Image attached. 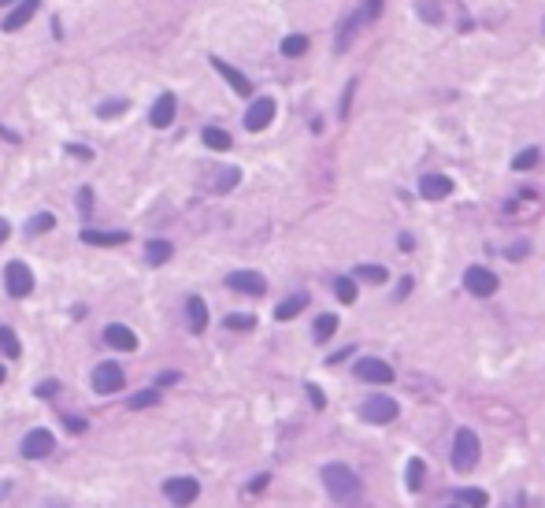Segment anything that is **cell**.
<instances>
[{
	"mask_svg": "<svg viewBox=\"0 0 545 508\" xmlns=\"http://www.w3.org/2000/svg\"><path fill=\"white\" fill-rule=\"evenodd\" d=\"M271 119H275V101L271 96H256L249 104V112H245V126H249L252 134H260L263 126H271Z\"/></svg>",
	"mask_w": 545,
	"mask_h": 508,
	"instance_id": "obj_10",
	"label": "cell"
},
{
	"mask_svg": "<svg viewBox=\"0 0 545 508\" xmlns=\"http://www.w3.org/2000/svg\"><path fill=\"white\" fill-rule=\"evenodd\" d=\"M56 226V215H49V212H37L34 219L26 223V234H45V230H52Z\"/></svg>",
	"mask_w": 545,
	"mask_h": 508,
	"instance_id": "obj_27",
	"label": "cell"
},
{
	"mask_svg": "<svg viewBox=\"0 0 545 508\" xmlns=\"http://www.w3.org/2000/svg\"><path fill=\"white\" fill-rule=\"evenodd\" d=\"M0 382H4V367H0Z\"/></svg>",
	"mask_w": 545,
	"mask_h": 508,
	"instance_id": "obj_45",
	"label": "cell"
},
{
	"mask_svg": "<svg viewBox=\"0 0 545 508\" xmlns=\"http://www.w3.org/2000/svg\"><path fill=\"white\" fill-rule=\"evenodd\" d=\"M145 256H148V264H153V267L167 264V260H171V242H164V237H153V242L145 245Z\"/></svg>",
	"mask_w": 545,
	"mask_h": 508,
	"instance_id": "obj_20",
	"label": "cell"
},
{
	"mask_svg": "<svg viewBox=\"0 0 545 508\" xmlns=\"http://www.w3.org/2000/svg\"><path fill=\"white\" fill-rule=\"evenodd\" d=\"M4 286L12 297H30V289H34V271L23 264V260H12L4 267Z\"/></svg>",
	"mask_w": 545,
	"mask_h": 508,
	"instance_id": "obj_5",
	"label": "cell"
},
{
	"mask_svg": "<svg viewBox=\"0 0 545 508\" xmlns=\"http://www.w3.org/2000/svg\"><path fill=\"white\" fill-rule=\"evenodd\" d=\"M12 237V226H8V219H0V242H8Z\"/></svg>",
	"mask_w": 545,
	"mask_h": 508,
	"instance_id": "obj_41",
	"label": "cell"
},
{
	"mask_svg": "<svg viewBox=\"0 0 545 508\" xmlns=\"http://www.w3.org/2000/svg\"><path fill=\"white\" fill-rule=\"evenodd\" d=\"M352 375H356L360 382H375V386L393 382V367L386 360H379V356H360L356 367H352Z\"/></svg>",
	"mask_w": 545,
	"mask_h": 508,
	"instance_id": "obj_4",
	"label": "cell"
},
{
	"mask_svg": "<svg viewBox=\"0 0 545 508\" xmlns=\"http://www.w3.org/2000/svg\"><path fill=\"white\" fill-rule=\"evenodd\" d=\"M263 486H267V475H260V479H252V486H249V490L256 493V490H263Z\"/></svg>",
	"mask_w": 545,
	"mask_h": 508,
	"instance_id": "obj_43",
	"label": "cell"
},
{
	"mask_svg": "<svg viewBox=\"0 0 545 508\" xmlns=\"http://www.w3.org/2000/svg\"><path fill=\"white\" fill-rule=\"evenodd\" d=\"M171 382H178L175 371H164V375H159V386H171Z\"/></svg>",
	"mask_w": 545,
	"mask_h": 508,
	"instance_id": "obj_40",
	"label": "cell"
},
{
	"mask_svg": "<svg viewBox=\"0 0 545 508\" xmlns=\"http://www.w3.org/2000/svg\"><path fill=\"white\" fill-rule=\"evenodd\" d=\"M186 316H189V330L193 334H205V327H208V305L200 297H189L186 300Z\"/></svg>",
	"mask_w": 545,
	"mask_h": 508,
	"instance_id": "obj_18",
	"label": "cell"
},
{
	"mask_svg": "<svg viewBox=\"0 0 545 508\" xmlns=\"http://www.w3.org/2000/svg\"><path fill=\"white\" fill-rule=\"evenodd\" d=\"M205 145L211 149V153H227V149H230V134L219 130V126H208V130H205Z\"/></svg>",
	"mask_w": 545,
	"mask_h": 508,
	"instance_id": "obj_24",
	"label": "cell"
},
{
	"mask_svg": "<svg viewBox=\"0 0 545 508\" xmlns=\"http://www.w3.org/2000/svg\"><path fill=\"white\" fill-rule=\"evenodd\" d=\"M534 164H538V149H523V153L512 160V171H530Z\"/></svg>",
	"mask_w": 545,
	"mask_h": 508,
	"instance_id": "obj_31",
	"label": "cell"
},
{
	"mask_svg": "<svg viewBox=\"0 0 545 508\" xmlns=\"http://www.w3.org/2000/svg\"><path fill=\"white\" fill-rule=\"evenodd\" d=\"M67 153L78 156V160H93V149L89 145H67Z\"/></svg>",
	"mask_w": 545,
	"mask_h": 508,
	"instance_id": "obj_35",
	"label": "cell"
},
{
	"mask_svg": "<svg viewBox=\"0 0 545 508\" xmlns=\"http://www.w3.org/2000/svg\"><path fill=\"white\" fill-rule=\"evenodd\" d=\"M445 508H464V505H445Z\"/></svg>",
	"mask_w": 545,
	"mask_h": 508,
	"instance_id": "obj_44",
	"label": "cell"
},
{
	"mask_svg": "<svg viewBox=\"0 0 545 508\" xmlns=\"http://www.w3.org/2000/svg\"><path fill=\"white\" fill-rule=\"evenodd\" d=\"M419 15H426L431 23H438V19H442V12H438V4H419Z\"/></svg>",
	"mask_w": 545,
	"mask_h": 508,
	"instance_id": "obj_37",
	"label": "cell"
},
{
	"mask_svg": "<svg viewBox=\"0 0 545 508\" xmlns=\"http://www.w3.org/2000/svg\"><path fill=\"white\" fill-rule=\"evenodd\" d=\"M227 286L238 289V294H249V297H260L267 289L263 275H256V271H234V275H227Z\"/></svg>",
	"mask_w": 545,
	"mask_h": 508,
	"instance_id": "obj_11",
	"label": "cell"
},
{
	"mask_svg": "<svg viewBox=\"0 0 545 508\" xmlns=\"http://www.w3.org/2000/svg\"><path fill=\"white\" fill-rule=\"evenodd\" d=\"M123 382H126V375H123L119 364H97V367H93V390H97L101 397L119 393Z\"/></svg>",
	"mask_w": 545,
	"mask_h": 508,
	"instance_id": "obj_6",
	"label": "cell"
},
{
	"mask_svg": "<svg viewBox=\"0 0 545 508\" xmlns=\"http://www.w3.org/2000/svg\"><path fill=\"white\" fill-rule=\"evenodd\" d=\"M397 401H393V397H386V393H371L367 401H363V408H360V416L367 419V423H393V419H397Z\"/></svg>",
	"mask_w": 545,
	"mask_h": 508,
	"instance_id": "obj_3",
	"label": "cell"
},
{
	"mask_svg": "<svg viewBox=\"0 0 545 508\" xmlns=\"http://www.w3.org/2000/svg\"><path fill=\"white\" fill-rule=\"evenodd\" d=\"M37 0H23V4H15V12L4 19V34H15V30H23L30 19H34V12H37Z\"/></svg>",
	"mask_w": 545,
	"mask_h": 508,
	"instance_id": "obj_16",
	"label": "cell"
},
{
	"mask_svg": "<svg viewBox=\"0 0 545 508\" xmlns=\"http://www.w3.org/2000/svg\"><path fill=\"white\" fill-rule=\"evenodd\" d=\"M456 505H464V508H486L490 505V493L486 490H475V486H464V490L456 493Z\"/></svg>",
	"mask_w": 545,
	"mask_h": 508,
	"instance_id": "obj_21",
	"label": "cell"
},
{
	"mask_svg": "<svg viewBox=\"0 0 545 508\" xmlns=\"http://www.w3.org/2000/svg\"><path fill=\"white\" fill-rule=\"evenodd\" d=\"M323 482H327V493L334 497L338 505H352L360 497V479L349 464H327L323 468Z\"/></svg>",
	"mask_w": 545,
	"mask_h": 508,
	"instance_id": "obj_1",
	"label": "cell"
},
{
	"mask_svg": "<svg viewBox=\"0 0 545 508\" xmlns=\"http://www.w3.org/2000/svg\"><path fill=\"white\" fill-rule=\"evenodd\" d=\"M478 434L475 430H467V427H460L456 430V438H453V468L456 471H472L475 464H478Z\"/></svg>",
	"mask_w": 545,
	"mask_h": 508,
	"instance_id": "obj_2",
	"label": "cell"
},
{
	"mask_svg": "<svg viewBox=\"0 0 545 508\" xmlns=\"http://www.w3.org/2000/svg\"><path fill=\"white\" fill-rule=\"evenodd\" d=\"M164 493L171 497V505L186 508V505H193V501H197L200 482H197V479H189V475H178V479H167V482H164Z\"/></svg>",
	"mask_w": 545,
	"mask_h": 508,
	"instance_id": "obj_7",
	"label": "cell"
},
{
	"mask_svg": "<svg viewBox=\"0 0 545 508\" xmlns=\"http://www.w3.org/2000/svg\"><path fill=\"white\" fill-rule=\"evenodd\" d=\"M52 446H56L52 430L34 427V430H26V438H23V457L26 460H41V457H49V452H52Z\"/></svg>",
	"mask_w": 545,
	"mask_h": 508,
	"instance_id": "obj_9",
	"label": "cell"
},
{
	"mask_svg": "<svg viewBox=\"0 0 545 508\" xmlns=\"http://www.w3.org/2000/svg\"><path fill=\"white\" fill-rule=\"evenodd\" d=\"M126 237H130L126 230H112V234H108V230H82V242H85V245H101V248L123 245Z\"/></svg>",
	"mask_w": 545,
	"mask_h": 508,
	"instance_id": "obj_17",
	"label": "cell"
},
{
	"mask_svg": "<svg viewBox=\"0 0 545 508\" xmlns=\"http://www.w3.org/2000/svg\"><path fill=\"white\" fill-rule=\"evenodd\" d=\"M334 330H338V316H334V312H327V316L315 319L312 338H315V341H327V338H334Z\"/></svg>",
	"mask_w": 545,
	"mask_h": 508,
	"instance_id": "obj_22",
	"label": "cell"
},
{
	"mask_svg": "<svg viewBox=\"0 0 545 508\" xmlns=\"http://www.w3.org/2000/svg\"><path fill=\"white\" fill-rule=\"evenodd\" d=\"M119 112H126V101H115V104H101V108H97V115H101V119L119 115Z\"/></svg>",
	"mask_w": 545,
	"mask_h": 508,
	"instance_id": "obj_33",
	"label": "cell"
},
{
	"mask_svg": "<svg viewBox=\"0 0 545 508\" xmlns=\"http://www.w3.org/2000/svg\"><path fill=\"white\" fill-rule=\"evenodd\" d=\"M345 356H352V349H341V353H334V356H330L327 364H338V360H345Z\"/></svg>",
	"mask_w": 545,
	"mask_h": 508,
	"instance_id": "obj_42",
	"label": "cell"
},
{
	"mask_svg": "<svg viewBox=\"0 0 545 508\" xmlns=\"http://www.w3.org/2000/svg\"><path fill=\"white\" fill-rule=\"evenodd\" d=\"M0 353H4L8 360H19V353H23V345H19L12 327H0Z\"/></svg>",
	"mask_w": 545,
	"mask_h": 508,
	"instance_id": "obj_23",
	"label": "cell"
},
{
	"mask_svg": "<svg viewBox=\"0 0 545 508\" xmlns=\"http://www.w3.org/2000/svg\"><path fill=\"white\" fill-rule=\"evenodd\" d=\"M63 423H67V430H71V434H78V430H85V419H78V416H67Z\"/></svg>",
	"mask_w": 545,
	"mask_h": 508,
	"instance_id": "obj_39",
	"label": "cell"
},
{
	"mask_svg": "<svg viewBox=\"0 0 545 508\" xmlns=\"http://www.w3.org/2000/svg\"><path fill=\"white\" fill-rule=\"evenodd\" d=\"M175 96L171 93H159L156 96V104H153V112H148V123L156 126V130H164V126H171V119H175Z\"/></svg>",
	"mask_w": 545,
	"mask_h": 508,
	"instance_id": "obj_15",
	"label": "cell"
},
{
	"mask_svg": "<svg viewBox=\"0 0 545 508\" xmlns=\"http://www.w3.org/2000/svg\"><path fill=\"white\" fill-rule=\"evenodd\" d=\"M464 286H467V294H475V297H494L497 294V275L490 271V267H467L464 271Z\"/></svg>",
	"mask_w": 545,
	"mask_h": 508,
	"instance_id": "obj_8",
	"label": "cell"
},
{
	"mask_svg": "<svg viewBox=\"0 0 545 508\" xmlns=\"http://www.w3.org/2000/svg\"><path fill=\"white\" fill-rule=\"evenodd\" d=\"M304 305H308V297H304V294H293V297H286L282 305L275 308V319H279V323H286V319L301 316V312H304Z\"/></svg>",
	"mask_w": 545,
	"mask_h": 508,
	"instance_id": "obj_19",
	"label": "cell"
},
{
	"mask_svg": "<svg viewBox=\"0 0 545 508\" xmlns=\"http://www.w3.org/2000/svg\"><path fill=\"white\" fill-rule=\"evenodd\" d=\"M334 294H338L341 305H352V300H356V282H352V278H334Z\"/></svg>",
	"mask_w": 545,
	"mask_h": 508,
	"instance_id": "obj_28",
	"label": "cell"
},
{
	"mask_svg": "<svg viewBox=\"0 0 545 508\" xmlns=\"http://www.w3.org/2000/svg\"><path fill=\"white\" fill-rule=\"evenodd\" d=\"M56 390H60V386H56V382H41V386H37V390H34V393L41 397V401H49V397H52V393H56Z\"/></svg>",
	"mask_w": 545,
	"mask_h": 508,
	"instance_id": "obj_36",
	"label": "cell"
},
{
	"mask_svg": "<svg viewBox=\"0 0 545 508\" xmlns=\"http://www.w3.org/2000/svg\"><path fill=\"white\" fill-rule=\"evenodd\" d=\"M78 212H82V215L93 212V193H89V186H82V193H78Z\"/></svg>",
	"mask_w": 545,
	"mask_h": 508,
	"instance_id": "obj_34",
	"label": "cell"
},
{
	"mask_svg": "<svg viewBox=\"0 0 545 508\" xmlns=\"http://www.w3.org/2000/svg\"><path fill=\"white\" fill-rule=\"evenodd\" d=\"M211 67H216V71L223 74V78L230 82V90L238 93V96H252V82L245 78V74H241L238 67H230V63H227V60H219V56H211Z\"/></svg>",
	"mask_w": 545,
	"mask_h": 508,
	"instance_id": "obj_13",
	"label": "cell"
},
{
	"mask_svg": "<svg viewBox=\"0 0 545 508\" xmlns=\"http://www.w3.org/2000/svg\"><path fill=\"white\" fill-rule=\"evenodd\" d=\"M104 341H108L112 349H119V353L137 349V334L130 327H123V323H108V327H104Z\"/></svg>",
	"mask_w": 545,
	"mask_h": 508,
	"instance_id": "obj_12",
	"label": "cell"
},
{
	"mask_svg": "<svg viewBox=\"0 0 545 508\" xmlns=\"http://www.w3.org/2000/svg\"><path fill=\"white\" fill-rule=\"evenodd\" d=\"M156 401H159V393L156 390H145V393L130 397V408H148V405H156Z\"/></svg>",
	"mask_w": 545,
	"mask_h": 508,
	"instance_id": "obj_32",
	"label": "cell"
},
{
	"mask_svg": "<svg viewBox=\"0 0 545 508\" xmlns=\"http://www.w3.org/2000/svg\"><path fill=\"white\" fill-rule=\"evenodd\" d=\"M356 275L363 278V282H386V267H379V264H360L356 267Z\"/></svg>",
	"mask_w": 545,
	"mask_h": 508,
	"instance_id": "obj_29",
	"label": "cell"
},
{
	"mask_svg": "<svg viewBox=\"0 0 545 508\" xmlns=\"http://www.w3.org/2000/svg\"><path fill=\"white\" fill-rule=\"evenodd\" d=\"M223 327H227V330H252L256 319H252V316H241V312H234V316L223 319Z\"/></svg>",
	"mask_w": 545,
	"mask_h": 508,
	"instance_id": "obj_30",
	"label": "cell"
},
{
	"mask_svg": "<svg viewBox=\"0 0 545 508\" xmlns=\"http://www.w3.org/2000/svg\"><path fill=\"white\" fill-rule=\"evenodd\" d=\"M308 397H312V405H315V408H323V405H327V397H323V390H319V386H308Z\"/></svg>",
	"mask_w": 545,
	"mask_h": 508,
	"instance_id": "obj_38",
	"label": "cell"
},
{
	"mask_svg": "<svg viewBox=\"0 0 545 508\" xmlns=\"http://www.w3.org/2000/svg\"><path fill=\"white\" fill-rule=\"evenodd\" d=\"M453 193V178L449 175H423L419 178V197L426 201H445Z\"/></svg>",
	"mask_w": 545,
	"mask_h": 508,
	"instance_id": "obj_14",
	"label": "cell"
},
{
	"mask_svg": "<svg viewBox=\"0 0 545 508\" xmlns=\"http://www.w3.org/2000/svg\"><path fill=\"white\" fill-rule=\"evenodd\" d=\"M308 52V37L304 34H290L282 41V56H304Z\"/></svg>",
	"mask_w": 545,
	"mask_h": 508,
	"instance_id": "obj_26",
	"label": "cell"
},
{
	"mask_svg": "<svg viewBox=\"0 0 545 508\" xmlns=\"http://www.w3.org/2000/svg\"><path fill=\"white\" fill-rule=\"evenodd\" d=\"M423 475H426L423 460H419V457L408 460V468H404V486H408V490H419V486H423Z\"/></svg>",
	"mask_w": 545,
	"mask_h": 508,
	"instance_id": "obj_25",
	"label": "cell"
}]
</instances>
